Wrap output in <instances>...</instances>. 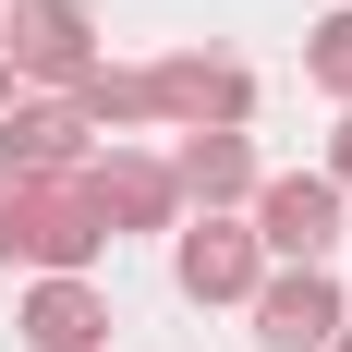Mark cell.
Wrapping results in <instances>:
<instances>
[{
  "label": "cell",
  "mask_w": 352,
  "mask_h": 352,
  "mask_svg": "<svg viewBox=\"0 0 352 352\" xmlns=\"http://www.w3.org/2000/svg\"><path fill=\"white\" fill-rule=\"evenodd\" d=\"M109 219L85 207V182H12L0 170V267H36V280H98Z\"/></svg>",
  "instance_id": "obj_1"
},
{
  "label": "cell",
  "mask_w": 352,
  "mask_h": 352,
  "mask_svg": "<svg viewBox=\"0 0 352 352\" xmlns=\"http://www.w3.org/2000/svg\"><path fill=\"white\" fill-rule=\"evenodd\" d=\"M0 61H12V85H36V98H73L85 61H109V49H98V12H85V0H0Z\"/></svg>",
  "instance_id": "obj_2"
},
{
  "label": "cell",
  "mask_w": 352,
  "mask_h": 352,
  "mask_svg": "<svg viewBox=\"0 0 352 352\" xmlns=\"http://www.w3.org/2000/svg\"><path fill=\"white\" fill-rule=\"evenodd\" d=\"M340 182L328 170H267L243 195V231H255V255H267V267H328V243H340Z\"/></svg>",
  "instance_id": "obj_3"
},
{
  "label": "cell",
  "mask_w": 352,
  "mask_h": 352,
  "mask_svg": "<svg viewBox=\"0 0 352 352\" xmlns=\"http://www.w3.org/2000/svg\"><path fill=\"white\" fill-rule=\"evenodd\" d=\"M146 98H158V134H243L255 73L231 49H170V61H146Z\"/></svg>",
  "instance_id": "obj_4"
},
{
  "label": "cell",
  "mask_w": 352,
  "mask_h": 352,
  "mask_svg": "<svg viewBox=\"0 0 352 352\" xmlns=\"http://www.w3.org/2000/svg\"><path fill=\"white\" fill-rule=\"evenodd\" d=\"M73 182H85V207L109 219V243H122V231H182V182H170L158 146H98Z\"/></svg>",
  "instance_id": "obj_5"
},
{
  "label": "cell",
  "mask_w": 352,
  "mask_h": 352,
  "mask_svg": "<svg viewBox=\"0 0 352 352\" xmlns=\"http://www.w3.org/2000/svg\"><path fill=\"white\" fill-rule=\"evenodd\" d=\"M243 316H255L267 352H328V340L352 328V292L328 280V267H267V280L243 292Z\"/></svg>",
  "instance_id": "obj_6"
},
{
  "label": "cell",
  "mask_w": 352,
  "mask_h": 352,
  "mask_svg": "<svg viewBox=\"0 0 352 352\" xmlns=\"http://www.w3.org/2000/svg\"><path fill=\"white\" fill-rule=\"evenodd\" d=\"M255 280H267V255H255L243 219H182L170 231V292L182 304H243Z\"/></svg>",
  "instance_id": "obj_7"
},
{
  "label": "cell",
  "mask_w": 352,
  "mask_h": 352,
  "mask_svg": "<svg viewBox=\"0 0 352 352\" xmlns=\"http://www.w3.org/2000/svg\"><path fill=\"white\" fill-rule=\"evenodd\" d=\"M85 158H98V134H85L73 98H36L25 85V98L0 109V170L12 182H61V170H85Z\"/></svg>",
  "instance_id": "obj_8"
},
{
  "label": "cell",
  "mask_w": 352,
  "mask_h": 352,
  "mask_svg": "<svg viewBox=\"0 0 352 352\" xmlns=\"http://www.w3.org/2000/svg\"><path fill=\"white\" fill-rule=\"evenodd\" d=\"M170 182H182V219H243V195L267 170L243 134H170Z\"/></svg>",
  "instance_id": "obj_9"
},
{
  "label": "cell",
  "mask_w": 352,
  "mask_h": 352,
  "mask_svg": "<svg viewBox=\"0 0 352 352\" xmlns=\"http://www.w3.org/2000/svg\"><path fill=\"white\" fill-rule=\"evenodd\" d=\"M12 328H25V352H109V292L98 280H36Z\"/></svg>",
  "instance_id": "obj_10"
},
{
  "label": "cell",
  "mask_w": 352,
  "mask_h": 352,
  "mask_svg": "<svg viewBox=\"0 0 352 352\" xmlns=\"http://www.w3.org/2000/svg\"><path fill=\"white\" fill-rule=\"evenodd\" d=\"M73 109H85V134H98V146H134V134H158V98H146V61H85Z\"/></svg>",
  "instance_id": "obj_11"
},
{
  "label": "cell",
  "mask_w": 352,
  "mask_h": 352,
  "mask_svg": "<svg viewBox=\"0 0 352 352\" xmlns=\"http://www.w3.org/2000/svg\"><path fill=\"white\" fill-rule=\"evenodd\" d=\"M304 85H316V98H340V109H352V0H340V12H328L316 36H304Z\"/></svg>",
  "instance_id": "obj_12"
},
{
  "label": "cell",
  "mask_w": 352,
  "mask_h": 352,
  "mask_svg": "<svg viewBox=\"0 0 352 352\" xmlns=\"http://www.w3.org/2000/svg\"><path fill=\"white\" fill-rule=\"evenodd\" d=\"M328 182L352 195V109H340V134H328Z\"/></svg>",
  "instance_id": "obj_13"
},
{
  "label": "cell",
  "mask_w": 352,
  "mask_h": 352,
  "mask_svg": "<svg viewBox=\"0 0 352 352\" xmlns=\"http://www.w3.org/2000/svg\"><path fill=\"white\" fill-rule=\"evenodd\" d=\"M12 98H25V85H12V61H0V109H12Z\"/></svg>",
  "instance_id": "obj_14"
},
{
  "label": "cell",
  "mask_w": 352,
  "mask_h": 352,
  "mask_svg": "<svg viewBox=\"0 0 352 352\" xmlns=\"http://www.w3.org/2000/svg\"><path fill=\"white\" fill-rule=\"evenodd\" d=\"M328 352H352V328H340V340H328Z\"/></svg>",
  "instance_id": "obj_15"
}]
</instances>
